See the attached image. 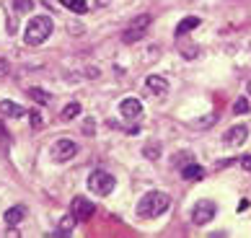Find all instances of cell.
I'll use <instances>...</instances> for the list:
<instances>
[{"instance_id": "6da1fadb", "label": "cell", "mask_w": 251, "mask_h": 238, "mask_svg": "<svg viewBox=\"0 0 251 238\" xmlns=\"http://www.w3.org/2000/svg\"><path fill=\"white\" fill-rule=\"evenodd\" d=\"M54 31V24L50 16H34L29 24H26V31H24V42L29 44V47H39L44 44L52 36Z\"/></svg>"}, {"instance_id": "7a4b0ae2", "label": "cell", "mask_w": 251, "mask_h": 238, "mask_svg": "<svg viewBox=\"0 0 251 238\" xmlns=\"http://www.w3.org/2000/svg\"><path fill=\"white\" fill-rule=\"evenodd\" d=\"M171 205V197L166 191H148V194L137 202V215L140 217H158L163 215Z\"/></svg>"}, {"instance_id": "3957f363", "label": "cell", "mask_w": 251, "mask_h": 238, "mask_svg": "<svg viewBox=\"0 0 251 238\" xmlns=\"http://www.w3.org/2000/svg\"><path fill=\"white\" fill-rule=\"evenodd\" d=\"M151 21H153V16H151V13H140V16H135L132 21H129V26L122 31V42H125V44H135V42H140L143 36L148 34V29H151Z\"/></svg>"}, {"instance_id": "277c9868", "label": "cell", "mask_w": 251, "mask_h": 238, "mask_svg": "<svg viewBox=\"0 0 251 238\" xmlns=\"http://www.w3.org/2000/svg\"><path fill=\"white\" fill-rule=\"evenodd\" d=\"M114 187H117V179L111 176L109 171H94L88 176V189L94 191V194H99V197H106V194H111L114 191Z\"/></svg>"}, {"instance_id": "5b68a950", "label": "cell", "mask_w": 251, "mask_h": 238, "mask_svg": "<svg viewBox=\"0 0 251 238\" xmlns=\"http://www.w3.org/2000/svg\"><path fill=\"white\" fill-rule=\"evenodd\" d=\"M215 215H218V205L212 202V199H200L192 210V223L194 225H207Z\"/></svg>"}, {"instance_id": "8992f818", "label": "cell", "mask_w": 251, "mask_h": 238, "mask_svg": "<svg viewBox=\"0 0 251 238\" xmlns=\"http://www.w3.org/2000/svg\"><path fill=\"white\" fill-rule=\"evenodd\" d=\"M75 153H78V145L73 143V140H68V137H60V140H54V145L50 148V155H52V161H54V163L70 161Z\"/></svg>"}, {"instance_id": "52a82bcc", "label": "cell", "mask_w": 251, "mask_h": 238, "mask_svg": "<svg viewBox=\"0 0 251 238\" xmlns=\"http://www.w3.org/2000/svg\"><path fill=\"white\" fill-rule=\"evenodd\" d=\"M94 213H96V205L91 202V199H86V197H75V199H73V215H75L78 223L91 220V215H94Z\"/></svg>"}, {"instance_id": "ba28073f", "label": "cell", "mask_w": 251, "mask_h": 238, "mask_svg": "<svg viewBox=\"0 0 251 238\" xmlns=\"http://www.w3.org/2000/svg\"><path fill=\"white\" fill-rule=\"evenodd\" d=\"M145 88L151 91L155 98H163L166 94H169V80H166L163 75H148L145 78Z\"/></svg>"}, {"instance_id": "9c48e42d", "label": "cell", "mask_w": 251, "mask_h": 238, "mask_svg": "<svg viewBox=\"0 0 251 238\" xmlns=\"http://www.w3.org/2000/svg\"><path fill=\"white\" fill-rule=\"evenodd\" d=\"M119 114H122L125 119H137L143 114L140 98H122V104H119Z\"/></svg>"}, {"instance_id": "30bf717a", "label": "cell", "mask_w": 251, "mask_h": 238, "mask_svg": "<svg viewBox=\"0 0 251 238\" xmlns=\"http://www.w3.org/2000/svg\"><path fill=\"white\" fill-rule=\"evenodd\" d=\"M246 137H249L246 124H233L226 135H223V143H228V145H241V143H246Z\"/></svg>"}, {"instance_id": "8fae6325", "label": "cell", "mask_w": 251, "mask_h": 238, "mask_svg": "<svg viewBox=\"0 0 251 238\" xmlns=\"http://www.w3.org/2000/svg\"><path fill=\"white\" fill-rule=\"evenodd\" d=\"M26 213H29V210H26V205H13L11 210H5L3 220H5V225H8V228H16V225L26 217Z\"/></svg>"}, {"instance_id": "7c38bea8", "label": "cell", "mask_w": 251, "mask_h": 238, "mask_svg": "<svg viewBox=\"0 0 251 238\" xmlns=\"http://www.w3.org/2000/svg\"><path fill=\"white\" fill-rule=\"evenodd\" d=\"M75 223H78V220H75V215H73V213H70V215H65L62 220L57 223V228L52 231V236H57V238L70 236V233H73V228H75Z\"/></svg>"}, {"instance_id": "4fadbf2b", "label": "cell", "mask_w": 251, "mask_h": 238, "mask_svg": "<svg viewBox=\"0 0 251 238\" xmlns=\"http://www.w3.org/2000/svg\"><path fill=\"white\" fill-rule=\"evenodd\" d=\"M0 114L8 119H18V117H26V109L13 104V101H0Z\"/></svg>"}, {"instance_id": "5bb4252c", "label": "cell", "mask_w": 251, "mask_h": 238, "mask_svg": "<svg viewBox=\"0 0 251 238\" xmlns=\"http://www.w3.org/2000/svg\"><path fill=\"white\" fill-rule=\"evenodd\" d=\"M200 24H202V21H200L197 16H187V18H181V21H179V26H176V31H174V34H176V36H184V34L194 31Z\"/></svg>"}, {"instance_id": "9a60e30c", "label": "cell", "mask_w": 251, "mask_h": 238, "mask_svg": "<svg viewBox=\"0 0 251 238\" xmlns=\"http://www.w3.org/2000/svg\"><path fill=\"white\" fill-rule=\"evenodd\" d=\"M181 176L187 179V181H200V179L204 176V168H202V166H197L194 161H189L187 166L181 168Z\"/></svg>"}, {"instance_id": "2e32d148", "label": "cell", "mask_w": 251, "mask_h": 238, "mask_svg": "<svg viewBox=\"0 0 251 238\" xmlns=\"http://www.w3.org/2000/svg\"><path fill=\"white\" fill-rule=\"evenodd\" d=\"M26 94H29V98H34V101H36V104H42V106H47V104L52 101V96H50L44 88H29Z\"/></svg>"}, {"instance_id": "e0dca14e", "label": "cell", "mask_w": 251, "mask_h": 238, "mask_svg": "<svg viewBox=\"0 0 251 238\" xmlns=\"http://www.w3.org/2000/svg\"><path fill=\"white\" fill-rule=\"evenodd\" d=\"M78 114H80V104H78V101H70L68 106L62 109V114H60V119H62V122H70V119H75Z\"/></svg>"}, {"instance_id": "ac0fdd59", "label": "cell", "mask_w": 251, "mask_h": 238, "mask_svg": "<svg viewBox=\"0 0 251 238\" xmlns=\"http://www.w3.org/2000/svg\"><path fill=\"white\" fill-rule=\"evenodd\" d=\"M60 3L68 8V11H73V13H86V11H88V3H86V0H60Z\"/></svg>"}, {"instance_id": "d6986e66", "label": "cell", "mask_w": 251, "mask_h": 238, "mask_svg": "<svg viewBox=\"0 0 251 238\" xmlns=\"http://www.w3.org/2000/svg\"><path fill=\"white\" fill-rule=\"evenodd\" d=\"M143 155H145L148 161H155V158H161V143H145Z\"/></svg>"}, {"instance_id": "ffe728a7", "label": "cell", "mask_w": 251, "mask_h": 238, "mask_svg": "<svg viewBox=\"0 0 251 238\" xmlns=\"http://www.w3.org/2000/svg\"><path fill=\"white\" fill-rule=\"evenodd\" d=\"M189 161H194V155H192L189 150H181V153H176L174 158H171V163H174L176 168H184V166H187Z\"/></svg>"}, {"instance_id": "44dd1931", "label": "cell", "mask_w": 251, "mask_h": 238, "mask_svg": "<svg viewBox=\"0 0 251 238\" xmlns=\"http://www.w3.org/2000/svg\"><path fill=\"white\" fill-rule=\"evenodd\" d=\"M34 8V0H13V11L16 13H29Z\"/></svg>"}, {"instance_id": "7402d4cb", "label": "cell", "mask_w": 251, "mask_h": 238, "mask_svg": "<svg viewBox=\"0 0 251 238\" xmlns=\"http://www.w3.org/2000/svg\"><path fill=\"white\" fill-rule=\"evenodd\" d=\"M249 109H251V104H249V98H238V101L233 104V112H236V114H246Z\"/></svg>"}, {"instance_id": "603a6c76", "label": "cell", "mask_w": 251, "mask_h": 238, "mask_svg": "<svg viewBox=\"0 0 251 238\" xmlns=\"http://www.w3.org/2000/svg\"><path fill=\"white\" fill-rule=\"evenodd\" d=\"M29 119H31V124L36 127V130H39V127L44 124V122H42V114H39V112H29Z\"/></svg>"}, {"instance_id": "cb8c5ba5", "label": "cell", "mask_w": 251, "mask_h": 238, "mask_svg": "<svg viewBox=\"0 0 251 238\" xmlns=\"http://www.w3.org/2000/svg\"><path fill=\"white\" fill-rule=\"evenodd\" d=\"M8 70H11L8 60H0V78H5V75H8Z\"/></svg>"}, {"instance_id": "d4e9b609", "label": "cell", "mask_w": 251, "mask_h": 238, "mask_svg": "<svg viewBox=\"0 0 251 238\" xmlns=\"http://www.w3.org/2000/svg\"><path fill=\"white\" fill-rule=\"evenodd\" d=\"M241 166H244L246 171H251V155H244V158H241Z\"/></svg>"}, {"instance_id": "484cf974", "label": "cell", "mask_w": 251, "mask_h": 238, "mask_svg": "<svg viewBox=\"0 0 251 238\" xmlns=\"http://www.w3.org/2000/svg\"><path fill=\"white\" fill-rule=\"evenodd\" d=\"M106 3H111V0H99V5H106Z\"/></svg>"}, {"instance_id": "4316f807", "label": "cell", "mask_w": 251, "mask_h": 238, "mask_svg": "<svg viewBox=\"0 0 251 238\" xmlns=\"http://www.w3.org/2000/svg\"><path fill=\"white\" fill-rule=\"evenodd\" d=\"M249 94H251V83H249Z\"/></svg>"}]
</instances>
